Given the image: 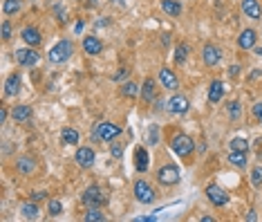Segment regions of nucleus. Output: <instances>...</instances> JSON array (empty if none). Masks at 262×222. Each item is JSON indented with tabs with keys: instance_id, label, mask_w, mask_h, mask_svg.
Segmentation results:
<instances>
[{
	"instance_id": "1",
	"label": "nucleus",
	"mask_w": 262,
	"mask_h": 222,
	"mask_svg": "<svg viewBox=\"0 0 262 222\" xmlns=\"http://www.w3.org/2000/svg\"><path fill=\"white\" fill-rule=\"evenodd\" d=\"M168 144H170V151L175 153L180 159H186L188 162L190 157H193V153H195V139H193V137H188L186 133H172Z\"/></svg>"
},
{
	"instance_id": "2",
	"label": "nucleus",
	"mask_w": 262,
	"mask_h": 222,
	"mask_svg": "<svg viewBox=\"0 0 262 222\" xmlns=\"http://www.w3.org/2000/svg\"><path fill=\"white\" fill-rule=\"evenodd\" d=\"M74 54V43L70 38H61L58 43H54L50 47V52H47V61L52 65H61L65 61H70Z\"/></svg>"
},
{
	"instance_id": "3",
	"label": "nucleus",
	"mask_w": 262,
	"mask_h": 222,
	"mask_svg": "<svg viewBox=\"0 0 262 222\" xmlns=\"http://www.w3.org/2000/svg\"><path fill=\"white\" fill-rule=\"evenodd\" d=\"M180 177H182L180 166L170 164V162L164 166H159L157 173H155V179L159 182V187H175V184H180Z\"/></svg>"
},
{
	"instance_id": "4",
	"label": "nucleus",
	"mask_w": 262,
	"mask_h": 222,
	"mask_svg": "<svg viewBox=\"0 0 262 222\" xmlns=\"http://www.w3.org/2000/svg\"><path fill=\"white\" fill-rule=\"evenodd\" d=\"M133 193H135V200L139 202V205H152V202L157 200V191L141 177L133 184Z\"/></svg>"
},
{
	"instance_id": "5",
	"label": "nucleus",
	"mask_w": 262,
	"mask_h": 222,
	"mask_svg": "<svg viewBox=\"0 0 262 222\" xmlns=\"http://www.w3.org/2000/svg\"><path fill=\"white\" fill-rule=\"evenodd\" d=\"M14 61L20 65V68H34L40 61V54L36 52V47H20V50L14 52Z\"/></svg>"
},
{
	"instance_id": "6",
	"label": "nucleus",
	"mask_w": 262,
	"mask_h": 222,
	"mask_svg": "<svg viewBox=\"0 0 262 222\" xmlns=\"http://www.w3.org/2000/svg\"><path fill=\"white\" fill-rule=\"evenodd\" d=\"M121 133H123V128H119V126L110 124V122H99L94 126V137H97L99 142H112Z\"/></svg>"
},
{
	"instance_id": "7",
	"label": "nucleus",
	"mask_w": 262,
	"mask_h": 222,
	"mask_svg": "<svg viewBox=\"0 0 262 222\" xmlns=\"http://www.w3.org/2000/svg\"><path fill=\"white\" fill-rule=\"evenodd\" d=\"M202 63L206 68H217L222 63V47L215 43H204V47H202Z\"/></svg>"
},
{
	"instance_id": "8",
	"label": "nucleus",
	"mask_w": 262,
	"mask_h": 222,
	"mask_svg": "<svg viewBox=\"0 0 262 222\" xmlns=\"http://www.w3.org/2000/svg\"><path fill=\"white\" fill-rule=\"evenodd\" d=\"M81 200H83L85 207H103L105 205V193L99 184H90V187L83 191Z\"/></svg>"
},
{
	"instance_id": "9",
	"label": "nucleus",
	"mask_w": 262,
	"mask_h": 222,
	"mask_svg": "<svg viewBox=\"0 0 262 222\" xmlns=\"http://www.w3.org/2000/svg\"><path fill=\"white\" fill-rule=\"evenodd\" d=\"M204 195L213 207H226L231 202V195L226 193L222 187H217V184H208V187L204 189Z\"/></svg>"
},
{
	"instance_id": "10",
	"label": "nucleus",
	"mask_w": 262,
	"mask_h": 222,
	"mask_svg": "<svg viewBox=\"0 0 262 222\" xmlns=\"http://www.w3.org/2000/svg\"><path fill=\"white\" fill-rule=\"evenodd\" d=\"M258 36L260 32L253 27H247L237 34V50L240 52H253V47L258 45Z\"/></svg>"
},
{
	"instance_id": "11",
	"label": "nucleus",
	"mask_w": 262,
	"mask_h": 222,
	"mask_svg": "<svg viewBox=\"0 0 262 222\" xmlns=\"http://www.w3.org/2000/svg\"><path fill=\"white\" fill-rule=\"evenodd\" d=\"M166 110H168L170 115L182 117V115H186V112L190 110V101L184 97V94H172V97L166 101Z\"/></svg>"
},
{
	"instance_id": "12",
	"label": "nucleus",
	"mask_w": 262,
	"mask_h": 222,
	"mask_svg": "<svg viewBox=\"0 0 262 222\" xmlns=\"http://www.w3.org/2000/svg\"><path fill=\"white\" fill-rule=\"evenodd\" d=\"M74 162L81 166V169H92L94 162H97V153L90 146H79L74 153Z\"/></svg>"
},
{
	"instance_id": "13",
	"label": "nucleus",
	"mask_w": 262,
	"mask_h": 222,
	"mask_svg": "<svg viewBox=\"0 0 262 222\" xmlns=\"http://www.w3.org/2000/svg\"><path fill=\"white\" fill-rule=\"evenodd\" d=\"M240 11L249 21H262V5L260 0H240Z\"/></svg>"
},
{
	"instance_id": "14",
	"label": "nucleus",
	"mask_w": 262,
	"mask_h": 222,
	"mask_svg": "<svg viewBox=\"0 0 262 222\" xmlns=\"http://www.w3.org/2000/svg\"><path fill=\"white\" fill-rule=\"evenodd\" d=\"M20 38H23V43L29 45V47H40V43H43V34H40V29L38 27H34V25H27V27H23V32H20Z\"/></svg>"
},
{
	"instance_id": "15",
	"label": "nucleus",
	"mask_w": 262,
	"mask_h": 222,
	"mask_svg": "<svg viewBox=\"0 0 262 222\" xmlns=\"http://www.w3.org/2000/svg\"><path fill=\"white\" fill-rule=\"evenodd\" d=\"M83 52L88 54V56H99L101 52H103V41L99 38V36H94V34H88V36H83Z\"/></svg>"
},
{
	"instance_id": "16",
	"label": "nucleus",
	"mask_w": 262,
	"mask_h": 222,
	"mask_svg": "<svg viewBox=\"0 0 262 222\" xmlns=\"http://www.w3.org/2000/svg\"><path fill=\"white\" fill-rule=\"evenodd\" d=\"M159 83H162L164 90H168V92H175L177 88H180V79H177V72L170 70V68H162L159 70Z\"/></svg>"
},
{
	"instance_id": "17",
	"label": "nucleus",
	"mask_w": 262,
	"mask_h": 222,
	"mask_svg": "<svg viewBox=\"0 0 262 222\" xmlns=\"http://www.w3.org/2000/svg\"><path fill=\"white\" fill-rule=\"evenodd\" d=\"M16 173L23 177H29L36 173V159L32 157V155H20L18 159H16Z\"/></svg>"
},
{
	"instance_id": "18",
	"label": "nucleus",
	"mask_w": 262,
	"mask_h": 222,
	"mask_svg": "<svg viewBox=\"0 0 262 222\" xmlns=\"http://www.w3.org/2000/svg\"><path fill=\"white\" fill-rule=\"evenodd\" d=\"M133 157H135V169H137V173H146L148 166H150V155H148V148L146 146H137Z\"/></svg>"
},
{
	"instance_id": "19",
	"label": "nucleus",
	"mask_w": 262,
	"mask_h": 222,
	"mask_svg": "<svg viewBox=\"0 0 262 222\" xmlns=\"http://www.w3.org/2000/svg\"><path fill=\"white\" fill-rule=\"evenodd\" d=\"M5 97H16V94L20 92V88H23V79H20V74L18 72H11V74L5 79Z\"/></svg>"
},
{
	"instance_id": "20",
	"label": "nucleus",
	"mask_w": 262,
	"mask_h": 222,
	"mask_svg": "<svg viewBox=\"0 0 262 222\" xmlns=\"http://www.w3.org/2000/svg\"><path fill=\"white\" fill-rule=\"evenodd\" d=\"M32 117H34L32 106L20 104V106H14V108H11V119H14L16 124H27V122H32Z\"/></svg>"
},
{
	"instance_id": "21",
	"label": "nucleus",
	"mask_w": 262,
	"mask_h": 222,
	"mask_svg": "<svg viewBox=\"0 0 262 222\" xmlns=\"http://www.w3.org/2000/svg\"><path fill=\"white\" fill-rule=\"evenodd\" d=\"M155 99H157V81L152 76H148L144 86H141V101L144 104H155Z\"/></svg>"
},
{
	"instance_id": "22",
	"label": "nucleus",
	"mask_w": 262,
	"mask_h": 222,
	"mask_svg": "<svg viewBox=\"0 0 262 222\" xmlns=\"http://www.w3.org/2000/svg\"><path fill=\"white\" fill-rule=\"evenodd\" d=\"M222 97H224V83L220 79H215L211 86H208V104H220Z\"/></svg>"
},
{
	"instance_id": "23",
	"label": "nucleus",
	"mask_w": 262,
	"mask_h": 222,
	"mask_svg": "<svg viewBox=\"0 0 262 222\" xmlns=\"http://www.w3.org/2000/svg\"><path fill=\"white\" fill-rule=\"evenodd\" d=\"M81 139V135H79V130L76 128H70V126H65V128L61 130V142L65 144V146H76Z\"/></svg>"
},
{
	"instance_id": "24",
	"label": "nucleus",
	"mask_w": 262,
	"mask_h": 222,
	"mask_svg": "<svg viewBox=\"0 0 262 222\" xmlns=\"http://www.w3.org/2000/svg\"><path fill=\"white\" fill-rule=\"evenodd\" d=\"M188 52H190V45L186 43V41H182V43H177V47H175V54H172V61H175V65H184V63H186Z\"/></svg>"
},
{
	"instance_id": "25",
	"label": "nucleus",
	"mask_w": 262,
	"mask_h": 222,
	"mask_svg": "<svg viewBox=\"0 0 262 222\" xmlns=\"http://www.w3.org/2000/svg\"><path fill=\"white\" fill-rule=\"evenodd\" d=\"M162 9H164L166 16H172V18L182 16V3L180 0H162Z\"/></svg>"
},
{
	"instance_id": "26",
	"label": "nucleus",
	"mask_w": 262,
	"mask_h": 222,
	"mask_svg": "<svg viewBox=\"0 0 262 222\" xmlns=\"http://www.w3.org/2000/svg\"><path fill=\"white\" fill-rule=\"evenodd\" d=\"M229 164L235 169H247V153L244 151H229Z\"/></svg>"
},
{
	"instance_id": "27",
	"label": "nucleus",
	"mask_w": 262,
	"mask_h": 222,
	"mask_svg": "<svg viewBox=\"0 0 262 222\" xmlns=\"http://www.w3.org/2000/svg\"><path fill=\"white\" fill-rule=\"evenodd\" d=\"M119 92H121V97H126V99H137L141 94V88L137 86L135 81H126L121 86V90H119Z\"/></svg>"
},
{
	"instance_id": "28",
	"label": "nucleus",
	"mask_w": 262,
	"mask_h": 222,
	"mask_svg": "<svg viewBox=\"0 0 262 222\" xmlns=\"http://www.w3.org/2000/svg\"><path fill=\"white\" fill-rule=\"evenodd\" d=\"M38 213H40V211H38V205H36L34 200H29V202H25V205L20 207V215H23L25 220H36Z\"/></svg>"
},
{
	"instance_id": "29",
	"label": "nucleus",
	"mask_w": 262,
	"mask_h": 222,
	"mask_svg": "<svg viewBox=\"0 0 262 222\" xmlns=\"http://www.w3.org/2000/svg\"><path fill=\"white\" fill-rule=\"evenodd\" d=\"M23 9V0H3V14L5 16H16Z\"/></svg>"
},
{
	"instance_id": "30",
	"label": "nucleus",
	"mask_w": 262,
	"mask_h": 222,
	"mask_svg": "<svg viewBox=\"0 0 262 222\" xmlns=\"http://www.w3.org/2000/svg\"><path fill=\"white\" fill-rule=\"evenodd\" d=\"M83 220H85V222H105V213L101 211V207H88Z\"/></svg>"
},
{
	"instance_id": "31",
	"label": "nucleus",
	"mask_w": 262,
	"mask_h": 222,
	"mask_svg": "<svg viewBox=\"0 0 262 222\" xmlns=\"http://www.w3.org/2000/svg\"><path fill=\"white\" fill-rule=\"evenodd\" d=\"M226 115H229L231 122H240V117H242V106H240V101H229L226 104Z\"/></svg>"
},
{
	"instance_id": "32",
	"label": "nucleus",
	"mask_w": 262,
	"mask_h": 222,
	"mask_svg": "<svg viewBox=\"0 0 262 222\" xmlns=\"http://www.w3.org/2000/svg\"><path fill=\"white\" fill-rule=\"evenodd\" d=\"M159 139H162V130H159V126L157 124L148 126V135H146L148 146H159Z\"/></svg>"
},
{
	"instance_id": "33",
	"label": "nucleus",
	"mask_w": 262,
	"mask_h": 222,
	"mask_svg": "<svg viewBox=\"0 0 262 222\" xmlns=\"http://www.w3.org/2000/svg\"><path fill=\"white\" fill-rule=\"evenodd\" d=\"M249 146H251V144L244 139V137H233L231 144H229V151H244V153H247Z\"/></svg>"
},
{
	"instance_id": "34",
	"label": "nucleus",
	"mask_w": 262,
	"mask_h": 222,
	"mask_svg": "<svg viewBox=\"0 0 262 222\" xmlns=\"http://www.w3.org/2000/svg\"><path fill=\"white\" fill-rule=\"evenodd\" d=\"M0 36H3L5 43H7V41H11V36H14V25H11L9 18H5L3 25H0Z\"/></svg>"
},
{
	"instance_id": "35",
	"label": "nucleus",
	"mask_w": 262,
	"mask_h": 222,
	"mask_svg": "<svg viewBox=\"0 0 262 222\" xmlns=\"http://www.w3.org/2000/svg\"><path fill=\"white\" fill-rule=\"evenodd\" d=\"M249 182H251V187H253V189H260V187H262V166H253Z\"/></svg>"
},
{
	"instance_id": "36",
	"label": "nucleus",
	"mask_w": 262,
	"mask_h": 222,
	"mask_svg": "<svg viewBox=\"0 0 262 222\" xmlns=\"http://www.w3.org/2000/svg\"><path fill=\"white\" fill-rule=\"evenodd\" d=\"M123 142H110V155L115 159H123Z\"/></svg>"
},
{
	"instance_id": "37",
	"label": "nucleus",
	"mask_w": 262,
	"mask_h": 222,
	"mask_svg": "<svg viewBox=\"0 0 262 222\" xmlns=\"http://www.w3.org/2000/svg\"><path fill=\"white\" fill-rule=\"evenodd\" d=\"M47 213H50L52 218H56V215L63 213V205L58 200H50V202H47Z\"/></svg>"
},
{
	"instance_id": "38",
	"label": "nucleus",
	"mask_w": 262,
	"mask_h": 222,
	"mask_svg": "<svg viewBox=\"0 0 262 222\" xmlns=\"http://www.w3.org/2000/svg\"><path fill=\"white\" fill-rule=\"evenodd\" d=\"M251 117L255 119V124H262V101H258V104L251 108Z\"/></svg>"
},
{
	"instance_id": "39",
	"label": "nucleus",
	"mask_w": 262,
	"mask_h": 222,
	"mask_svg": "<svg viewBox=\"0 0 262 222\" xmlns=\"http://www.w3.org/2000/svg\"><path fill=\"white\" fill-rule=\"evenodd\" d=\"M54 14H56V18H58V23H61V25H65V23H68V18H65V9L61 7V5H54Z\"/></svg>"
},
{
	"instance_id": "40",
	"label": "nucleus",
	"mask_w": 262,
	"mask_h": 222,
	"mask_svg": "<svg viewBox=\"0 0 262 222\" xmlns=\"http://www.w3.org/2000/svg\"><path fill=\"white\" fill-rule=\"evenodd\" d=\"M45 197H47V191H34L29 200H34V202H40V200H45Z\"/></svg>"
},
{
	"instance_id": "41",
	"label": "nucleus",
	"mask_w": 262,
	"mask_h": 222,
	"mask_svg": "<svg viewBox=\"0 0 262 222\" xmlns=\"http://www.w3.org/2000/svg\"><path fill=\"white\" fill-rule=\"evenodd\" d=\"M128 74H130V72H128L126 68H121V70H119L117 74H115V81H117V83H121L123 79H128Z\"/></svg>"
},
{
	"instance_id": "42",
	"label": "nucleus",
	"mask_w": 262,
	"mask_h": 222,
	"mask_svg": "<svg viewBox=\"0 0 262 222\" xmlns=\"http://www.w3.org/2000/svg\"><path fill=\"white\" fill-rule=\"evenodd\" d=\"M226 74H229V76H231V79H235V76H237V74H240V65H231V68H229V70H226Z\"/></svg>"
},
{
	"instance_id": "43",
	"label": "nucleus",
	"mask_w": 262,
	"mask_h": 222,
	"mask_svg": "<svg viewBox=\"0 0 262 222\" xmlns=\"http://www.w3.org/2000/svg\"><path fill=\"white\" fill-rule=\"evenodd\" d=\"M7 117H9L7 108H0V124H5V122H7Z\"/></svg>"
},
{
	"instance_id": "44",
	"label": "nucleus",
	"mask_w": 262,
	"mask_h": 222,
	"mask_svg": "<svg viewBox=\"0 0 262 222\" xmlns=\"http://www.w3.org/2000/svg\"><path fill=\"white\" fill-rule=\"evenodd\" d=\"M244 220H255V211H253V209H251V211H247V215H244Z\"/></svg>"
},
{
	"instance_id": "45",
	"label": "nucleus",
	"mask_w": 262,
	"mask_h": 222,
	"mask_svg": "<svg viewBox=\"0 0 262 222\" xmlns=\"http://www.w3.org/2000/svg\"><path fill=\"white\" fill-rule=\"evenodd\" d=\"M253 54H255V56H260V58H262V45H255V47H253Z\"/></svg>"
},
{
	"instance_id": "46",
	"label": "nucleus",
	"mask_w": 262,
	"mask_h": 222,
	"mask_svg": "<svg viewBox=\"0 0 262 222\" xmlns=\"http://www.w3.org/2000/svg\"><path fill=\"white\" fill-rule=\"evenodd\" d=\"M200 220H202V222H215V218H211V215H202Z\"/></svg>"
},
{
	"instance_id": "47",
	"label": "nucleus",
	"mask_w": 262,
	"mask_h": 222,
	"mask_svg": "<svg viewBox=\"0 0 262 222\" xmlns=\"http://www.w3.org/2000/svg\"><path fill=\"white\" fill-rule=\"evenodd\" d=\"M81 29H83V23L79 21V23H76V27H74V32H76V34H81Z\"/></svg>"
},
{
	"instance_id": "48",
	"label": "nucleus",
	"mask_w": 262,
	"mask_h": 222,
	"mask_svg": "<svg viewBox=\"0 0 262 222\" xmlns=\"http://www.w3.org/2000/svg\"><path fill=\"white\" fill-rule=\"evenodd\" d=\"M258 159L262 162V148H260V151H258Z\"/></svg>"
},
{
	"instance_id": "49",
	"label": "nucleus",
	"mask_w": 262,
	"mask_h": 222,
	"mask_svg": "<svg viewBox=\"0 0 262 222\" xmlns=\"http://www.w3.org/2000/svg\"><path fill=\"white\" fill-rule=\"evenodd\" d=\"M88 3H90V5H94V3H97V0H88Z\"/></svg>"
},
{
	"instance_id": "50",
	"label": "nucleus",
	"mask_w": 262,
	"mask_h": 222,
	"mask_svg": "<svg viewBox=\"0 0 262 222\" xmlns=\"http://www.w3.org/2000/svg\"><path fill=\"white\" fill-rule=\"evenodd\" d=\"M260 144H262V139H260Z\"/></svg>"
}]
</instances>
